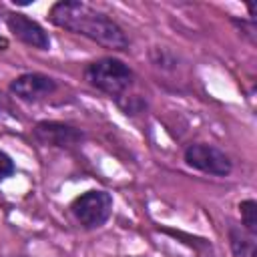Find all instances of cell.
Masks as SVG:
<instances>
[{"label":"cell","instance_id":"3957f363","mask_svg":"<svg viewBox=\"0 0 257 257\" xmlns=\"http://www.w3.org/2000/svg\"><path fill=\"white\" fill-rule=\"evenodd\" d=\"M70 213L82 229H100L112 215V197L102 189H90L72 199Z\"/></svg>","mask_w":257,"mask_h":257},{"label":"cell","instance_id":"8992f818","mask_svg":"<svg viewBox=\"0 0 257 257\" xmlns=\"http://www.w3.org/2000/svg\"><path fill=\"white\" fill-rule=\"evenodd\" d=\"M6 28L24 44L36 48V50H48L50 48V36L48 32L32 18H28L22 12H8L4 16Z\"/></svg>","mask_w":257,"mask_h":257},{"label":"cell","instance_id":"6da1fadb","mask_svg":"<svg viewBox=\"0 0 257 257\" xmlns=\"http://www.w3.org/2000/svg\"><path fill=\"white\" fill-rule=\"evenodd\" d=\"M48 20L58 28L84 36L110 50H128L131 46V38L116 20L80 0L54 2L48 10Z\"/></svg>","mask_w":257,"mask_h":257},{"label":"cell","instance_id":"277c9868","mask_svg":"<svg viewBox=\"0 0 257 257\" xmlns=\"http://www.w3.org/2000/svg\"><path fill=\"white\" fill-rule=\"evenodd\" d=\"M183 159L191 169L201 171L205 175H213V177H229L233 171L231 157L223 149H219L211 143L187 145L183 151Z\"/></svg>","mask_w":257,"mask_h":257},{"label":"cell","instance_id":"5b68a950","mask_svg":"<svg viewBox=\"0 0 257 257\" xmlns=\"http://www.w3.org/2000/svg\"><path fill=\"white\" fill-rule=\"evenodd\" d=\"M10 92L24 102H40L58 90V82L42 72H24L10 82Z\"/></svg>","mask_w":257,"mask_h":257},{"label":"cell","instance_id":"ba28073f","mask_svg":"<svg viewBox=\"0 0 257 257\" xmlns=\"http://www.w3.org/2000/svg\"><path fill=\"white\" fill-rule=\"evenodd\" d=\"M229 243L235 257H257V237L249 235L241 225H229Z\"/></svg>","mask_w":257,"mask_h":257},{"label":"cell","instance_id":"7a4b0ae2","mask_svg":"<svg viewBox=\"0 0 257 257\" xmlns=\"http://www.w3.org/2000/svg\"><path fill=\"white\" fill-rule=\"evenodd\" d=\"M84 78L90 86L104 92L106 96L114 98L116 104L126 98L128 90L135 84V72L133 68L114 56H102L86 64Z\"/></svg>","mask_w":257,"mask_h":257},{"label":"cell","instance_id":"52a82bcc","mask_svg":"<svg viewBox=\"0 0 257 257\" xmlns=\"http://www.w3.org/2000/svg\"><path fill=\"white\" fill-rule=\"evenodd\" d=\"M34 137L38 143L46 147H60V149H70L80 145L84 139L82 131L76 126H70L66 122H56V120H42L34 126Z\"/></svg>","mask_w":257,"mask_h":257},{"label":"cell","instance_id":"9c48e42d","mask_svg":"<svg viewBox=\"0 0 257 257\" xmlns=\"http://www.w3.org/2000/svg\"><path fill=\"white\" fill-rule=\"evenodd\" d=\"M239 211H241V227L257 237V203L253 199H245L239 203Z\"/></svg>","mask_w":257,"mask_h":257},{"label":"cell","instance_id":"30bf717a","mask_svg":"<svg viewBox=\"0 0 257 257\" xmlns=\"http://www.w3.org/2000/svg\"><path fill=\"white\" fill-rule=\"evenodd\" d=\"M14 171H16V165H14L12 157H10L8 153L0 151V181H2V179L12 177V175H14Z\"/></svg>","mask_w":257,"mask_h":257}]
</instances>
